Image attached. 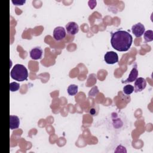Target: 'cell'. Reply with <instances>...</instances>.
<instances>
[{"mask_svg": "<svg viewBox=\"0 0 153 153\" xmlns=\"http://www.w3.org/2000/svg\"><path fill=\"white\" fill-rule=\"evenodd\" d=\"M132 36L127 31L120 30L111 33V45L113 48L118 51L128 50L132 44Z\"/></svg>", "mask_w": 153, "mask_h": 153, "instance_id": "1", "label": "cell"}, {"mask_svg": "<svg viewBox=\"0 0 153 153\" xmlns=\"http://www.w3.org/2000/svg\"><path fill=\"white\" fill-rule=\"evenodd\" d=\"M11 77L17 81L26 80L28 76V72L26 67L21 64H16L14 66L10 72Z\"/></svg>", "mask_w": 153, "mask_h": 153, "instance_id": "2", "label": "cell"}, {"mask_svg": "<svg viewBox=\"0 0 153 153\" xmlns=\"http://www.w3.org/2000/svg\"><path fill=\"white\" fill-rule=\"evenodd\" d=\"M104 60L107 64L112 65L118 62V56L115 51H108L104 56Z\"/></svg>", "mask_w": 153, "mask_h": 153, "instance_id": "3", "label": "cell"}, {"mask_svg": "<svg viewBox=\"0 0 153 153\" xmlns=\"http://www.w3.org/2000/svg\"><path fill=\"white\" fill-rule=\"evenodd\" d=\"M66 33L65 28L62 26H57L53 30V37L56 41H59L64 39Z\"/></svg>", "mask_w": 153, "mask_h": 153, "instance_id": "4", "label": "cell"}, {"mask_svg": "<svg viewBox=\"0 0 153 153\" xmlns=\"http://www.w3.org/2000/svg\"><path fill=\"white\" fill-rule=\"evenodd\" d=\"M131 31L136 37H140L145 32V26L141 23H136L132 26Z\"/></svg>", "mask_w": 153, "mask_h": 153, "instance_id": "5", "label": "cell"}, {"mask_svg": "<svg viewBox=\"0 0 153 153\" xmlns=\"http://www.w3.org/2000/svg\"><path fill=\"white\" fill-rule=\"evenodd\" d=\"M146 85V81L145 79L142 77H139L135 80L134 82V91L136 93L139 92L144 90Z\"/></svg>", "mask_w": 153, "mask_h": 153, "instance_id": "6", "label": "cell"}, {"mask_svg": "<svg viewBox=\"0 0 153 153\" xmlns=\"http://www.w3.org/2000/svg\"><path fill=\"white\" fill-rule=\"evenodd\" d=\"M66 29L68 34L70 35H75L78 32L79 27L76 23L74 22H70L66 25Z\"/></svg>", "mask_w": 153, "mask_h": 153, "instance_id": "7", "label": "cell"}, {"mask_svg": "<svg viewBox=\"0 0 153 153\" xmlns=\"http://www.w3.org/2000/svg\"><path fill=\"white\" fill-rule=\"evenodd\" d=\"M138 76V71L136 67V65L133 68L131 71H130V74L128 75V77L122 81V83H128L134 81L137 78Z\"/></svg>", "mask_w": 153, "mask_h": 153, "instance_id": "8", "label": "cell"}, {"mask_svg": "<svg viewBox=\"0 0 153 153\" xmlns=\"http://www.w3.org/2000/svg\"><path fill=\"white\" fill-rule=\"evenodd\" d=\"M42 50L41 47H36L32 48L30 51V57L33 60L40 59L42 56Z\"/></svg>", "mask_w": 153, "mask_h": 153, "instance_id": "9", "label": "cell"}, {"mask_svg": "<svg viewBox=\"0 0 153 153\" xmlns=\"http://www.w3.org/2000/svg\"><path fill=\"white\" fill-rule=\"evenodd\" d=\"M20 120L16 115H10V128L11 130L16 129L19 127Z\"/></svg>", "mask_w": 153, "mask_h": 153, "instance_id": "10", "label": "cell"}, {"mask_svg": "<svg viewBox=\"0 0 153 153\" xmlns=\"http://www.w3.org/2000/svg\"><path fill=\"white\" fill-rule=\"evenodd\" d=\"M78 87L75 84H71L67 89L68 93L70 96H74L77 94L78 93Z\"/></svg>", "mask_w": 153, "mask_h": 153, "instance_id": "11", "label": "cell"}, {"mask_svg": "<svg viewBox=\"0 0 153 153\" xmlns=\"http://www.w3.org/2000/svg\"><path fill=\"white\" fill-rule=\"evenodd\" d=\"M144 39L146 42H150L153 40V31L148 30L144 32Z\"/></svg>", "mask_w": 153, "mask_h": 153, "instance_id": "12", "label": "cell"}, {"mask_svg": "<svg viewBox=\"0 0 153 153\" xmlns=\"http://www.w3.org/2000/svg\"><path fill=\"white\" fill-rule=\"evenodd\" d=\"M133 91H134V87L130 84L126 85L123 87V92L126 94L129 95L131 94L133 92Z\"/></svg>", "mask_w": 153, "mask_h": 153, "instance_id": "13", "label": "cell"}, {"mask_svg": "<svg viewBox=\"0 0 153 153\" xmlns=\"http://www.w3.org/2000/svg\"><path fill=\"white\" fill-rule=\"evenodd\" d=\"M20 88V84L16 82H13L10 84V90L11 91H16Z\"/></svg>", "mask_w": 153, "mask_h": 153, "instance_id": "14", "label": "cell"}, {"mask_svg": "<svg viewBox=\"0 0 153 153\" xmlns=\"http://www.w3.org/2000/svg\"><path fill=\"white\" fill-rule=\"evenodd\" d=\"M98 93H99V90H98L97 87L96 86H95L93 88H92V89L90 91L88 95H89V96H94Z\"/></svg>", "mask_w": 153, "mask_h": 153, "instance_id": "15", "label": "cell"}, {"mask_svg": "<svg viewBox=\"0 0 153 153\" xmlns=\"http://www.w3.org/2000/svg\"><path fill=\"white\" fill-rule=\"evenodd\" d=\"M26 2L25 0H14L12 1V3L15 5H22Z\"/></svg>", "mask_w": 153, "mask_h": 153, "instance_id": "16", "label": "cell"}, {"mask_svg": "<svg viewBox=\"0 0 153 153\" xmlns=\"http://www.w3.org/2000/svg\"><path fill=\"white\" fill-rule=\"evenodd\" d=\"M88 4H89V7L91 9H93L94 8L96 5V1H90L88 2Z\"/></svg>", "mask_w": 153, "mask_h": 153, "instance_id": "17", "label": "cell"}, {"mask_svg": "<svg viewBox=\"0 0 153 153\" xmlns=\"http://www.w3.org/2000/svg\"><path fill=\"white\" fill-rule=\"evenodd\" d=\"M95 113H96V111L94 108H91L90 110V114L91 115H95Z\"/></svg>", "mask_w": 153, "mask_h": 153, "instance_id": "18", "label": "cell"}]
</instances>
